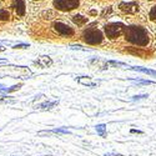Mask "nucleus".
<instances>
[{"instance_id": "nucleus-1", "label": "nucleus", "mask_w": 156, "mask_h": 156, "mask_svg": "<svg viewBox=\"0 0 156 156\" xmlns=\"http://www.w3.org/2000/svg\"><path fill=\"white\" fill-rule=\"evenodd\" d=\"M125 39L134 45L146 46L149 44V33L141 27L131 25V27L125 28Z\"/></svg>"}, {"instance_id": "nucleus-2", "label": "nucleus", "mask_w": 156, "mask_h": 156, "mask_svg": "<svg viewBox=\"0 0 156 156\" xmlns=\"http://www.w3.org/2000/svg\"><path fill=\"white\" fill-rule=\"evenodd\" d=\"M102 33L99 30V29H95V28H91V29H86L83 34V40L86 43V44H90V45H98L102 41Z\"/></svg>"}, {"instance_id": "nucleus-3", "label": "nucleus", "mask_w": 156, "mask_h": 156, "mask_svg": "<svg viewBox=\"0 0 156 156\" xmlns=\"http://www.w3.org/2000/svg\"><path fill=\"white\" fill-rule=\"evenodd\" d=\"M125 28L126 27L121 23H110V24L105 25L104 30H105V34L110 40H115V39H118L124 33Z\"/></svg>"}, {"instance_id": "nucleus-4", "label": "nucleus", "mask_w": 156, "mask_h": 156, "mask_svg": "<svg viewBox=\"0 0 156 156\" xmlns=\"http://www.w3.org/2000/svg\"><path fill=\"white\" fill-rule=\"evenodd\" d=\"M80 0H54V6L61 11H70L79 6Z\"/></svg>"}, {"instance_id": "nucleus-5", "label": "nucleus", "mask_w": 156, "mask_h": 156, "mask_svg": "<svg viewBox=\"0 0 156 156\" xmlns=\"http://www.w3.org/2000/svg\"><path fill=\"white\" fill-rule=\"evenodd\" d=\"M53 28H54V30H55V31H56L59 35H61V36L68 37V36H71V35H74V30H73V28H70L69 25L64 24V23L56 21V23H54Z\"/></svg>"}, {"instance_id": "nucleus-6", "label": "nucleus", "mask_w": 156, "mask_h": 156, "mask_svg": "<svg viewBox=\"0 0 156 156\" xmlns=\"http://www.w3.org/2000/svg\"><path fill=\"white\" fill-rule=\"evenodd\" d=\"M120 10L126 12V14H136L139 11V4L137 3H121L119 5Z\"/></svg>"}, {"instance_id": "nucleus-7", "label": "nucleus", "mask_w": 156, "mask_h": 156, "mask_svg": "<svg viewBox=\"0 0 156 156\" xmlns=\"http://www.w3.org/2000/svg\"><path fill=\"white\" fill-rule=\"evenodd\" d=\"M11 6L14 8L15 12L19 16L25 15V4H24L23 0H11Z\"/></svg>"}, {"instance_id": "nucleus-8", "label": "nucleus", "mask_w": 156, "mask_h": 156, "mask_svg": "<svg viewBox=\"0 0 156 156\" xmlns=\"http://www.w3.org/2000/svg\"><path fill=\"white\" fill-rule=\"evenodd\" d=\"M76 81L79 84H81V85H84V86H87V87H95V86H98V83L93 81L91 77H89V76H80V77H77V79H76Z\"/></svg>"}, {"instance_id": "nucleus-9", "label": "nucleus", "mask_w": 156, "mask_h": 156, "mask_svg": "<svg viewBox=\"0 0 156 156\" xmlns=\"http://www.w3.org/2000/svg\"><path fill=\"white\" fill-rule=\"evenodd\" d=\"M59 104L58 100L55 101H45V102H41V104H39V105L35 106V109H39V110H50V109H53L54 106H56Z\"/></svg>"}, {"instance_id": "nucleus-10", "label": "nucleus", "mask_w": 156, "mask_h": 156, "mask_svg": "<svg viewBox=\"0 0 156 156\" xmlns=\"http://www.w3.org/2000/svg\"><path fill=\"white\" fill-rule=\"evenodd\" d=\"M37 65H40V66H43V68H49V66H51V65H53V60H51L49 56L44 55V56L39 58Z\"/></svg>"}, {"instance_id": "nucleus-11", "label": "nucleus", "mask_w": 156, "mask_h": 156, "mask_svg": "<svg viewBox=\"0 0 156 156\" xmlns=\"http://www.w3.org/2000/svg\"><path fill=\"white\" fill-rule=\"evenodd\" d=\"M95 129H96L98 134H99L101 137H106V136H108V134H106V125H105V124H99V125L95 126Z\"/></svg>"}, {"instance_id": "nucleus-12", "label": "nucleus", "mask_w": 156, "mask_h": 156, "mask_svg": "<svg viewBox=\"0 0 156 156\" xmlns=\"http://www.w3.org/2000/svg\"><path fill=\"white\" fill-rule=\"evenodd\" d=\"M73 21L76 24V25H84V24H86L87 23V18H85V16H83V15H75V16H73Z\"/></svg>"}, {"instance_id": "nucleus-13", "label": "nucleus", "mask_w": 156, "mask_h": 156, "mask_svg": "<svg viewBox=\"0 0 156 156\" xmlns=\"http://www.w3.org/2000/svg\"><path fill=\"white\" fill-rule=\"evenodd\" d=\"M51 134H60V135H66V134H70V131L66 129V127H58V129H53L50 130Z\"/></svg>"}, {"instance_id": "nucleus-14", "label": "nucleus", "mask_w": 156, "mask_h": 156, "mask_svg": "<svg viewBox=\"0 0 156 156\" xmlns=\"http://www.w3.org/2000/svg\"><path fill=\"white\" fill-rule=\"evenodd\" d=\"M131 70H135V71H140V73H144V74H149V75L156 76V71L155 70H150V69H145V68H131Z\"/></svg>"}, {"instance_id": "nucleus-15", "label": "nucleus", "mask_w": 156, "mask_h": 156, "mask_svg": "<svg viewBox=\"0 0 156 156\" xmlns=\"http://www.w3.org/2000/svg\"><path fill=\"white\" fill-rule=\"evenodd\" d=\"M10 19V12L5 9H0V21H8Z\"/></svg>"}, {"instance_id": "nucleus-16", "label": "nucleus", "mask_w": 156, "mask_h": 156, "mask_svg": "<svg viewBox=\"0 0 156 156\" xmlns=\"http://www.w3.org/2000/svg\"><path fill=\"white\" fill-rule=\"evenodd\" d=\"M15 100L11 99L10 96H6V95H0V104H14Z\"/></svg>"}, {"instance_id": "nucleus-17", "label": "nucleus", "mask_w": 156, "mask_h": 156, "mask_svg": "<svg viewBox=\"0 0 156 156\" xmlns=\"http://www.w3.org/2000/svg\"><path fill=\"white\" fill-rule=\"evenodd\" d=\"M134 83L137 86H140V85H154L155 84V81H151V80H135Z\"/></svg>"}, {"instance_id": "nucleus-18", "label": "nucleus", "mask_w": 156, "mask_h": 156, "mask_svg": "<svg viewBox=\"0 0 156 156\" xmlns=\"http://www.w3.org/2000/svg\"><path fill=\"white\" fill-rule=\"evenodd\" d=\"M23 86V84H16V85H12L10 87H8L6 90V94H10V93H14V91H18V90Z\"/></svg>"}, {"instance_id": "nucleus-19", "label": "nucleus", "mask_w": 156, "mask_h": 156, "mask_svg": "<svg viewBox=\"0 0 156 156\" xmlns=\"http://www.w3.org/2000/svg\"><path fill=\"white\" fill-rule=\"evenodd\" d=\"M149 16H150V20H151V21H156V5L152 6V9H151V11H150Z\"/></svg>"}, {"instance_id": "nucleus-20", "label": "nucleus", "mask_w": 156, "mask_h": 156, "mask_svg": "<svg viewBox=\"0 0 156 156\" xmlns=\"http://www.w3.org/2000/svg\"><path fill=\"white\" fill-rule=\"evenodd\" d=\"M111 11H112V10H111V8H110V6H109V8H106L105 10H104V11L101 12V16H102V18H106V16H109V15L111 14Z\"/></svg>"}, {"instance_id": "nucleus-21", "label": "nucleus", "mask_w": 156, "mask_h": 156, "mask_svg": "<svg viewBox=\"0 0 156 156\" xmlns=\"http://www.w3.org/2000/svg\"><path fill=\"white\" fill-rule=\"evenodd\" d=\"M146 98H149V95H147V94H142V95H135V96H133V100H134V101H137V100H141V99H146Z\"/></svg>"}, {"instance_id": "nucleus-22", "label": "nucleus", "mask_w": 156, "mask_h": 156, "mask_svg": "<svg viewBox=\"0 0 156 156\" xmlns=\"http://www.w3.org/2000/svg\"><path fill=\"white\" fill-rule=\"evenodd\" d=\"M108 65H115V66H124V62L120 61H108Z\"/></svg>"}, {"instance_id": "nucleus-23", "label": "nucleus", "mask_w": 156, "mask_h": 156, "mask_svg": "<svg viewBox=\"0 0 156 156\" xmlns=\"http://www.w3.org/2000/svg\"><path fill=\"white\" fill-rule=\"evenodd\" d=\"M6 90H8V87L5 85L0 84V94H6Z\"/></svg>"}, {"instance_id": "nucleus-24", "label": "nucleus", "mask_w": 156, "mask_h": 156, "mask_svg": "<svg viewBox=\"0 0 156 156\" xmlns=\"http://www.w3.org/2000/svg\"><path fill=\"white\" fill-rule=\"evenodd\" d=\"M27 48H29L28 44H19V45H15L14 46V49H27Z\"/></svg>"}, {"instance_id": "nucleus-25", "label": "nucleus", "mask_w": 156, "mask_h": 156, "mask_svg": "<svg viewBox=\"0 0 156 156\" xmlns=\"http://www.w3.org/2000/svg\"><path fill=\"white\" fill-rule=\"evenodd\" d=\"M130 133H131V134H144L141 130H136V129H131V130H130Z\"/></svg>"}, {"instance_id": "nucleus-26", "label": "nucleus", "mask_w": 156, "mask_h": 156, "mask_svg": "<svg viewBox=\"0 0 156 156\" xmlns=\"http://www.w3.org/2000/svg\"><path fill=\"white\" fill-rule=\"evenodd\" d=\"M104 156H124V155H121V154H115V152H108V154H105Z\"/></svg>"}, {"instance_id": "nucleus-27", "label": "nucleus", "mask_w": 156, "mask_h": 156, "mask_svg": "<svg viewBox=\"0 0 156 156\" xmlns=\"http://www.w3.org/2000/svg\"><path fill=\"white\" fill-rule=\"evenodd\" d=\"M3 50H4V48H3V46H0V51H3Z\"/></svg>"}]
</instances>
